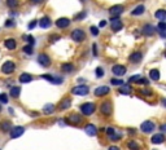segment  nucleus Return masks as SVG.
Wrapping results in <instances>:
<instances>
[{"mask_svg": "<svg viewBox=\"0 0 166 150\" xmlns=\"http://www.w3.org/2000/svg\"><path fill=\"white\" fill-rule=\"evenodd\" d=\"M31 80H33V76H31L30 74L23 73V74L20 75V82L21 83H29V82H31Z\"/></svg>", "mask_w": 166, "mask_h": 150, "instance_id": "25", "label": "nucleus"}, {"mask_svg": "<svg viewBox=\"0 0 166 150\" xmlns=\"http://www.w3.org/2000/svg\"><path fill=\"white\" fill-rule=\"evenodd\" d=\"M160 128H161V131H165V128H166V126H165V124H162V126H161Z\"/></svg>", "mask_w": 166, "mask_h": 150, "instance_id": "53", "label": "nucleus"}, {"mask_svg": "<svg viewBox=\"0 0 166 150\" xmlns=\"http://www.w3.org/2000/svg\"><path fill=\"white\" fill-rule=\"evenodd\" d=\"M140 93H142V95H151L152 92L148 91V89H143V91H140Z\"/></svg>", "mask_w": 166, "mask_h": 150, "instance_id": "50", "label": "nucleus"}, {"mask_svg": "<svg viewBox=\"0 0 166 150\" xmlns=\"http://www.w3.org/2000/svg\"><path fill=\"white\" fill-rule=\"evenodd\" d=\"M158 30L160 31H165L166 30V23L164 22V21H160V22H158Z\"/></svg>", "mask_w": 166, "mask_h": 150, "instance_id": "39", "label": "nucleus"}, {"mask_svg": "<svg viewBox=\"0 0 166 150\" xmlns=\"http://www.w3.org/2000/svg\"><path fill=\"white\" fill-rule=\"evenodd\" d=\"M109 150H119L117 146H110V148H109Z\"/></svg>", "mask_w": 166, "mask_h": 150, "instance_id": "52", "label": "nucleus"}, {"mask_svg": "<svg viewBox=\"0 0 166 150\" xmlns=\"http://www.w3.org/2000/svg\"><path fill=\"white\" fill-rule=\"evenodd\" d=\"M107 26V21L103 20V21H100V23H99V27H105Z\"/></svg>", "mask_w": 166, "mask_h": 150, "instance_id": "49", "label": "nucleus"}, {"mask_svg": "<svg viewBox=\"0 0 166 150\" xmlns=\"http://www.w3.org/2000/svg\"><path fill=\"white\" fill-rule=\"evenodd\" d=\"M109 138H110V140H113V141H117V140H119V138H121V136H119V135L113 133V135H110V136H109Z\"/></svg>", "mask_w": 166, "mask_h": 150, "instance_id": "41", "label": "nucleus"}, {"mask_svg": "<svg viewBox=\"0 0 166 150\" xmlns=\"http://www.w3.org/2000/svg\"><path fill=\"white\" fill-rule=\"evenodd\" d=\"M144 10H146L144 5H137L136 8L131 12V14H132V16H142V14L144 13Z\"/></svg>", "mask_w": 166, "mask_h": 150, "instance_id": "26", "label": "nucleus"}, {"mask_svg": "<svg viewBox=\"0 0 166 150\" xmlns=\"http://www.w3.org/2000/svg\"><path fill=\"white\" fill-rule=\"evenodd\" d=\"M70 25V20L66 18V17H62V18H59L56 21V26L59 28H66Z\"/></svg>", "mask_w": 166, "mask_h": 150, "instance_id": "15", "label": "nucleus"}, {"mask_svg": "<svg viewBox=\"0 0 166 150\" xmlns=\"http://www.w3.org/2000/svg\"><path fill=\"white\" fill-rule=\"evenodd\" d=\"M59 39H60V36H53V38H49V42H55V40H59Z\"/></svg>", "mask_w": 166, "mask_h": 150, "instance_id": "51", "label": "nucleus"}, {"mask_svg": "<svg viewBox=\"0 0 166 150\" xmlns=\"http://www.w3.org/2000/svg\"><path fill=\"white\" fill-rule=\"evenodd\" d=\"M95 73H96V76L97 78H103V75H104V70H103V67H96V70H95Z\"/></svg>", "mask_w": 166, "mask_h": 150, "instance_id": "35", "label": "nucleus"}, {"mask_svg": "<svg viewBox=\"0 0 166 150\" xmlns=\"http://www.w3.org/2000/svg\"><path fill=\"white\" fill-rule=\"evenodd\" d=\"M154 34H156V27H154L153 25L147 23L146 26L143 27V35H146V36H153Z\"/></svg>", "mask_w": 166, "mask_h": 150, "instance_id": "12", "label": "nucleus"}, {"mask_svg": "<svg viewBox=\"0 0 166 150\" xmlns=\"http://www.w3.org/2000/svg\"><path fill=\"white\" fill-rule=\"evenodd\" d=\"M65 122L68 124H73V126H75V124H79L82 122V117H79L78 114H70L69 117H66Z\"/></svg>", "mask_w": 166, "mask_h": 150, "instance_id": "4", "label": "nucleus"}, {"mask_svg": "<svg viewBox=\"0 0 166 150\" xmlns=\"http://www.w3.org/2000/svg\"><path fill=\"white\" fill-rule=\"evenodd\" d=\"M70 34H72V35H70L72 39L74 42H77V43L83 42L84 38H86V34H84V31L82 30V28H75V30H73Z\"/></svg>", "mask_w": 166, "mask_h": 150, "instance_id": "1", "label": "nucleus"}, {"mask_svg": "<svg viewBox=\"0 0 166 150\" xmlns=\"http://www.w3.org/2000/svg\"><path fill=\"white\" fill-rule=\"evenodd\" d=\"M140 78H142L140 75H135V76H131V78H130V82H135V83H137Z\"/></svg>", "mask_w": 166, "mask_h": 150, "instance_id": "43", "label": "nucleus"}, {"mask_svg": "<svg viewBox=\"0 0 166 150\" xmlns=\"http://www.w3.org/2000/svg\"><path fill=\"white\" fill-rule=\"evenodd\" d=\"M61 70L64 71V73H70V71L74 70V66H73V63H62Z\"/></svg>", "mask_w": 166, "mask_h": 150, "instance_id": "31", "label": "nucleus"}, {"mask_svg": "<svg viewBox=\"0 0 166 150\" xmlns=\"http://www.w3.org/2000/svg\"><path fill=\"white\" fill-rule=\"evenodd\" d=\"M21 93V88L20 87H12L10 88V91H9V96L10 97H13V98H17L20 96Z\"/></svg>", "mask_w": 166, "mask_h": 150, "instance_id": "24", "label": "nucleus"}, {"mask_svg": "<svg viewBox=\"0 0 166 150\" xmlns=\"http://www.w3.org/2000/svg\"><path fill=\"white\" fill-rule=\"evenodd\" d=\"M95 110H96V106L92 102H86L83 105H80V111L83 113V115H91Z\"/></svg>", "mask_w": 166, "mask_h": 150, "instance_id": "2", "label": "nucleus"}, {"mask_svg": "<svg viewBox=\"0 0 166 150\" xmlns=\"http://www.w3.org/2000/svg\"><path fill=\"white\" fill-rule=\"evenodd\" d=\"M0 110H1V106H0Z\"/></svg>", "mask_w": 166, "mask_h": 150, "instance_id": "55", "label": "nucleus"}, {"mask_svg": "<svg viewBox=\"0 0 166 150\" xmlns=\"http://www.w3.org/2000/svg\"><path fill=\"white\" fill-rule=\"evenodd\" d=\"M51 25H52V21L49 17H42L39 21V26L42 28H48V27H51Z\"/></svg>", "mask_w": 166, "mask_h": 150, "instance_id": "19", "label": "nucleus"}, {"mask_svg": "<svg viewBox=\"0 0 166 150\" xmlns=\"http://www.w3.org/2000/svg\"><path fill=\"white\" fill-rule=\"evenodd\" d=\"M73 95H77V96H86L88 92H90V88L87 85H77L72 89Z\"/></svg>", "mask_w": 166, "mask_h": 150, "instance_id": "3", "label": "nucleus"}, {"mask_svg": "<svg viewBox=\"0 0 166 150\" xmlns=\"http://www.w3.org/2000/svg\"><path fill=\"white\" fill-rule=\"evenodd\" d=\"M37 23H38V21H35V20L31 21V22L29 23V28H34L35 26H37Z\"/></svg>", "mask_w": 166, "mask_h": 150, "instance_id": "46", "label": "nucleus"}, {"mask_svg": "<svg viewBox=\"0 0 166 150\" xmlns=\"http://www.w3.org/2000/svg\"><path fill=\"white\" fill-rule=\"evenodd\" d=\"M42 78H43V79H45V80H48V82H51V83H53V84L62 83V78H57V76H53V75H49V74L42 75Z\"/></svg>", "mask_w": 166, "mask_h": 150, "instance_id": "14", "label": "nucleus"}, {"mask_svg": "<svg viewBox=\"0 0 166 150\" xmlns=\"http://www.w3.org/2000/svg\"><path fill=\"white\" fill-rule=\"evenodd\" d=\"M10 127H12V123L9 122V120H4V122L0 123V128H1V131H10Z\"/></svg>", "mask_w": 166, "mask_h": 150, "instance_id": "28", "label": "nucleus"}, {"mask_svg": "<svg viewBox=\"0 0 166 150\" xmlns=\"http://www.w3.org/2000/svg\"><path fill=\"white\" fill-rule=\"evenodd\" d=\"M151 141H152V144H156V145L162 144V142L165 141V136L162 133H156V135H153V136H152Z\"/></svg>", "mask_w": 166, "mask_h": 150, "instance_id": "17", "label": "nucleus"}, {"mask_svg": "<svg viewBox=\"0 0 166 150\" xmlns=\"http://www.w3.org/2000/svg\"><path fill=\"white\" fill-rule=\"evenodd\" d=\"M25 39H27V42H29V45H34V43H35V39L34 36H25Z\"/></svg>", "mask_w": 166, "mask_h": 150, "instance_id": "40", "label": "nucleus"}, {"mask_svg": "<svg viewBox=\"0 0 166 150\" xmlns=\"http://www.w3.org/2000/svg\"><path fill=\"white\" fill-rule=\"evenodd\" d=\"M127 148H129L130 150H139V144L135 141V140H131V141H129L127 142Z\"/></svg>", "mask_w": 166, "mask_h": 150, "instance_id": "32", "label": "nucleus"}, {"mask_svg": "<svg viewBox=\"0 0 166 150\" xmlns=\"http://www.w3.org/2000/svg\"><path fill=\"white\" fill-rule=\"evenodd\" d=\"M105 132H107L108 136H110V135L114 133V128H113V127H109V128H107V130H105Z\"/></svg>", "mask_w": 166, "mask_h": 150, "instance_id": "42", "label": "nucleus"}, {"mask_svg": "<svg viewBox=\"0 0 166 150\" xmlns=\"http://www.w3.org/2000/svg\"><path fill=\"white\" fill-rule=\"evenodd\" d=\"M127 69L123 65H114L112 67V73L114 75H117V76H122V75L126 74Z\"/></svg>", "mask_w": 166, "mask_h": 150, "instance_id": "11", "label": "nucleus"}, {"mask_svg": "<svg viewBox=\"0 0 166 150\" xmlns=\"http://www.w3.org/2000/svg\"><path fill=\"white\" fill-rule=\"evenodd\" d=\"M7 5L12 9L17 8V7H18V0H7Z\"/></svg>", "mask_w": 166, "mask_h": 150, "instance_id": "33", "label": "nucleus"}, {"mask_svg": "<svg viewBox=\"0 0 166 150\" xmlns=\"http://www.w3.org/2000/svg\"><path fill=\"white\" fill-rule=\"evenodd\" d=\"M154 17H156V18H158L160 21H164L166 18V10H164V9L156 10V13H154Z\"/></svg>", "mask_w": 166, "mask_h": 150, "instance_id": "27", "label": "nucleus"}, {"mask_svg": "<svg viewBox=\"0 0 166 150\" xmlns=\"http://www.w3.org/2000/svg\"><path fill=\"white\" fill-rule=\"evenodd\" d=\"M132 92V88L130 87V85H122L121 88H119V93L121 95H130Z\"/></svg>", "mask_w": 166, "mask_h": 150, "instance_id": "29", "label": "nucleus"}, {"mask_svg": "<svg viewBox=\"0 0 166 150\" xmlns=\"http://www.w3.org/2000/svg\"><path fill=\"white\" fill-rule=\"evenodd\" d=\"M142 58H143L142 52H134V53H131V56H130V61L131 62H140Z\"/></svg>", "mask_w": 166, "mask_h": 150, "instance_id": "20", "label": "nucleus"}, {"mask_svg": "<svg viewBox=\"0 0 166 150\" xmlns=\"http://www.w3.org/2000/svg\"><path fill=\"white\" fill-rule=\"evenodd\" d=\"M109 87H99V88H96L95 89V96H97V97H101V96H105V95H108L109 93Z\"/></svg>", "mask_w": 166, "mask_h": 150, "instance_id": "16", "label": "nucleus"}, {"mask_svg": "<svg viewBox=\"0 0 166 150\" xmlns=\"http://www.w3.org/2000/svg\"><path fill=\"white\" fill-rule=\"evenodd\" d=\"M86 17V12H80L78 16H75V20H83Z\"/></svg>", "mask_w": 166, "mask_h": 150, "instance_id": "44", "label": "nucleus"}, {"mask_svg": "<svg viewBox=\"0 0 166 150\" xmlns=\"http://www.w3.org/2000/svg\"><path fill=\"white\" fill-rule=\"evenodd\" d=\"M22 51H23L25 53H27V55H33V53H34V48H33V45H29V44H27V45H25V47H23Z\"/></svg>", "mask_w": 166, "mask_h": 150, "instance_id": "34", "label": "nucleus"}, {"mask_svg": "<svg viewBox=\"0 0 166 150\" xmlns=\"http://www.w3.org/2000/svg\"><path fill=\"white\" fill-rule=\"evenodd\" d=\"M112 103L110 101H105L101 103V106H100V111L104 114V115H110L112 114Z\"/></svg>", "mask_w": 166, "mask_h": 150, "instance_id": "10", "label": "nucleus"}, {"mask_svg": "<svg viewBox=\"0 0 166 150\" xmlns=\"http://www.w3.org/2000/svg\"><path fill=\"white\" fill-rule=\"evenodd\" d=\"M70 105H72V101H70V98H65V100H62V101L60 102L59 109L60 110H66V109L70 108Z\"/></svg>", "mask_w": 166, "mask_h": 150, "instance_id": "22", "label": "nucleus"}, {"mask_svg": "<svg viewBox=\"0 0 166 150\" xmlns=\"http://www.w3.org/2000/svg\"><path fill=\"white\" fill-rule=\"evenodd\" d=\"M4 44H5V48L10 49V51L16 49V47H17V43H16L15 39H7V40L4 42Z\"/></svg>", "mask_w": 166, "mask_h": 150, "instance_id": "21", "label": "nucleus"}, {"mask_svg": "<svg viewBox=\"0 0 166 150\" xmlns=\"http://www.w3.org/2000/svg\"><path fill=\"white\" fill-rule=\"evenodd\" d=\"M90 31H91V34H92L94 36H97V35H99V28L96 26H91L90 27Z\"/></svg>", "mask_w": 166, "mask_h": 150, "instance_id": "36", "label": "nucleus"}, {"mask_svg": "<svg viewBox=\"0 0 166 150\" xmlns=\"http://www.w3.org/2000/svg\"><path fill=\"white\" fill-rule=\"evenodd\" d=\"M110 83L113 85H122L123 84V80H121V79H114V78H113V79L110 80Z\"/></svg>", "mask_w": 166, "mask_h": 150, "instance_id": "38", "label": "nucleus"}, {"mask_svg": "<svg viewBox=\"0 0 166 150\" xmlns=\"http://www.w3.org/2000/svg\"><path fill=\"white\" fill-rule=\"evenodd\" d=\"M25 132V128L22 126H18V127H13L10 130V138H18L23 135Z\"/></svg>", "mask_w": 166, "mask_h": 150, "instance_id": "6", "label": "nucleus"}, {"mask_svg": "<svg viewBox=\"0 0 166 150\" xmlns=\"http://www.w3.org/2000/svg\"><path fill=\"white\" fill-rule=\"evenodd\" d=\"M154 123L151 122V120H146L144 123H142V126H140V130H142V132H144V133H149V132H152L154 130Z\"/></svg>", "mask_w": 166, "mask_h": 150, "instance_id": "8", "label": "nucleus"}, {"mask_svg": "<svg viewBox=\"0 0 166 150\" xmlns=\"http://www.w3.org/2000/svg\"><path fill=\"white\" fill-rule=\"evenodd\" d=\"M123 10H125L123 5H113L109 8V14L113 17H119L123 13Z\"/></svg>", "mask_w": 166, "mask_h": 150, "instance_id": "5", "label": "nucleus"}, {"mask_svg": "<svg viewBox=\"0 0 166 150\" xmlns=\"http://www.w3.org/2000/svg\"><path fill=\"white\" fill-rule=\"evenodd\" d=\"M110 22H112V30L113 31H119L123 27L122 21H121V18H119V17H112Z\"/></svg>", "mask_w": 166, "mask_h": 150, "instance_id": "9", "label": "nucleus"}, {"mask_svg": "<svg viewBox=\"0 0 166 150\" xmlns=\"http://www.w3.org/2000/svg\"><path fill=\"white\" fill-rule=\"evenodd\" d=\"M38 62H39L43 67H48L49 63H51V58H49L45 53H42V55H39V57H38Z\"/></svg>", "mask_w": 166, "mask_h": 150, "instance_id": "13", "label": "nucleus"}, {"mask_svg": "<svg viewBox=\"0 0 166 150\" xmlns=\"http://www.w3.org/2000/svg\"><path fill=\"white\" fill-rule=\"evenodd\" d=\"M84 131H86L87 135H90V136H95V135L97 133V128L96 126H94V124L88 123L86 127H84Z\"/></svg>", "mask_w": 166, "mask_h": 150, "instance_id": "18", "label": "nucleus"}, {"mask_svg": "<svg viewBox=\"0 0 166 150\" xmlns=\"http://www.w3.org/2000/svg\"><path fill=\"white\" fill-rule=\"evenodd\" d=\"M55 111V105L53 103H47V105L43 108V113L44 114H52Z\"/></svg>", "mask_w": 166, "mask_h": 150, "instance_id": "30", "label": "nucleus"}, {"mask_svg": "<svg viewBox=\"0 0 166 150\" xmlns=\"http://www.w3.org/2000/svg\"><path fill=\"white\" fill-rule=\"evenodd\" d=\"M44 0H30V3H33V4H42Z\"/></svg>", "mask_w": 166, "mask_h": 150, "instance_id": "48", "label": "nucleus"}, {"mask_svg": "<svg viewBox=\"0 0 166 150\" xmlns=\"http://www.w3.org/2000/svg\"><path fill=\"white\" fill-rule=\"evenodd\" d=\"M12 26H13V21L12 20H8L5 22V27H12Z\"/></svg>", "mask_w": 166, "mask_h": 150, "instance_id": "47", "label": "nucleus"}, {"mask_svg": "<svg viewBox=\"0 0 166 150\" xmlns=\"http://www.w3.org/2000/svg\"><path fill=\"white\" fill-rule=\"evenodd\" d=\"M80 1H86V0H80Z\"/></svg>", "mask_w": 166, "mask_h": 150, "instance_id": "54", "label": "nucleus"}, {"mask_svg": "<svg viewBox=\"0 0 166 150\" xmlns=\"http://www.w3.org/2000/svg\"><path fill=\"white\" fill-rule=\"evenodd\" d=\"M15 70H16V65H15V62H12V61H7L4 65L1 66V71L4 74H12Z\"/></svg>", "mask_w": 166, "mask_h": 150, "instance_id": "7", "label": "nucleus"}, {"mask_svg": "<svg viewBox=\"0 0 166 150\" xmlns=\"http://www.w3.org/2000/svg\"><path fill=\"white\" fill-rule=\"evenodd\" d=\"M149 78L152 80H154V82L160 80V71H158L157 69H152L149 71Z\"/></svg>", "mask_w": 166, "mask_h": 150, "instance_id": "23", "label": "nucleus"}, {"mask_svg": "<svg viewBox=\"0 0 166 150\" xmlns=\"http://www.w3.org/2000/svg\"><path fill=\"white\" fill-rule=\"evenodd\" d=\"M92 55H94L95 57L97 56V45L95 44V43H94V44H92Z\"/></svg>", "mask_w": 166, "mask_h": 150, "instance_id": "45", "label": "nucleus"}, {"mask_svg": "<svg viewBox=\"0 0 166 150\" xmlns=\"http://www.w3.org/2000/svg\"><path fill=\"white\" fill-rule=\"evenodd\" d=\"M0 102L1 103H7L8 102V96L5 93H0Z\"/></svg>", "mask_w": 166, "mask_h": 150, "instance_id": "37", "label": "nucleus"}]
</instances>
